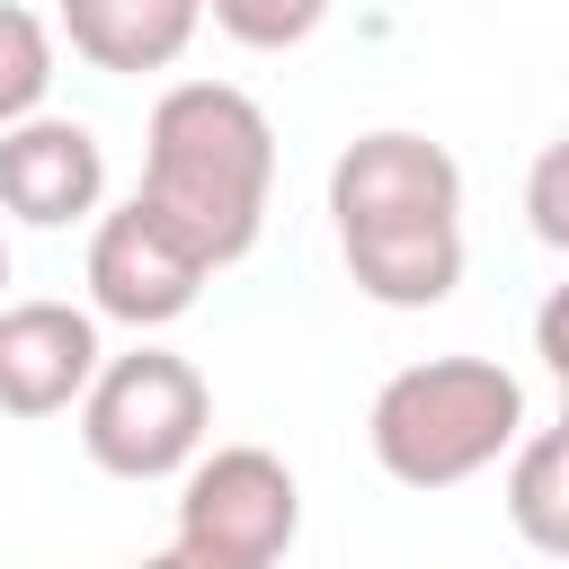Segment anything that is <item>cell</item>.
I'll return each mask as SVG.
<instances>
[{"instance_id": "1", "label": "cell", "mask_w": 569, "mask_h": 569, "mask_svg": "<svg viewBox=\"0 0 569 569\" xmlns=\"http://www.w3.org/2000/svg\"><path fill=\"white\" fill-rule=\"evenodd\" d=\"M329 222L356 293L382 311H427L462 284V169L427 133H356L329 160Z\"/></svg>"}, {"instance_id": "2", "label": "cell", "mask_w": 569, "mask_h": 569, "mask_svg": "<svg viewBox=\"0 0 569 569\" xmlns=\"http://www.w3.org/2000/svg\"><path fill=\"white\" fill-rule=\"evenodd\" d=\"M267 187H276V124L249 89L231 80H178L151 107L142 133V204L204 258L231 267L267 231Z\"/></svg>"}, {"instance_id": "3", "label": "cell", "mask_w": 569, "mask_h": 569, "mask_svg": "<svg viewBox=\"0 0 569 569\" xmlns=\"http://www.w3.org/2000/svg\"><path fill=\"white\" fill-rule=\"evenodd\" d=\"M525 436V382L498 356H427L400 365L373 409L365 445L400 489H462Z\"/></svg>"}, {"instance_id": "4", "label": "cell", "mask_w": 569, "mask_h": 569, "mask_svg": "<svg viewBox=\"0 0 569 569\" xmlns=\"http://www.w3.org/2000/svg\"><path fill=\"white\" fill-rule=\"evenodd\" d=\"M80 409V445L98 471L116 480H169L187 471V453L204 445L213 427V391L187 356L169 347H133V356H98L89 391L71 400Z\"/></svg>"}, {"instance_id": "5", "label": "cell", "mask_w": 569, "mask_h": 569, "mask_svg": "<svg viewBox=\"0 0 569 569\" xmlns=\"http://www.w3.org/2000/svg\"><path fill=\"white\" fill-rule=\"evenodd\" d=\"M302 533V480L267 445H196L178 480V525L169 560L178 569H267Z\"/></svg>"}, {"instance_id": "6", "label": "cell", "mask_w": 569, "mask_h": 569, "mask_svg": "<svg viewBox=\"0 0 569 569\" xmlns=\"http://www.w3.org/2000/svg\"><path fill=\"white\" fill-rule=\"evenodd\" d=\"M204 276H213V267H204L142 196L116 204V213H98V231H89V311H98V320L169 329L178 311H196Z\"/></svg>"}, {"instance_id": "7", "label": "cell", "mask_w": 569, "mask_h": 569, "mask_svg": "<svg viewBox=\"0 0 569 569\" xmlns=\"http://www.w3.org/2000/svg\"><path fill=\"white\" fill-rule=\"evenodd\" d=\"M107 196V151L80 116H18L0 124V213L36 222V231H62L80 213H98Z\"/></svg>"}, {"instance_id": "8", "label": "cell", "mask_w": 569, "mask_h": 569, "mask_svg": "<svg viewBox=\"0 0 569 569\" xmlns=\"http://www.w3.org/2000/svg\"><path fill=\"white\" fill-rule=\"evenodd\" d=\"M98 311L0 302V418H62L98 373Z\"/></svg>"}, {"instance_id": "9", "label": "cell", "mask_w": 569, "mask_h": 569, "mask_svg": "<svg viewBox=\"0 0 569 569\" xmlns=\"http://www.w3.org/2000/svg\"><path fill=\"white\" fill-rule=\"evenodd\" d=\"M196 0H62V44L116 80H142L196 44Z\"/></svg>"}, {"instance_id": "10", "label": "cell", "mask_w": 569, "mask_h": 569, "mask_svg": "<svg viewBox=\"0 0 569 569\" xmlns=\"http://www.w3.org/2000/svg\"><path fill=\"white\" fill-rule=\"evenodd\" d=\"M498 462H507V516H516V533L560 560L569 551V436L560 427H525Z\"/></svg>"}, {"instance_id": "11", "label": "cell", "mask_w": 569, "mask_h": 569, "mask_svg": "<svg viewBox=\"0 0 569 569\" xmlns=\"http://www.w3.org/2000/svg\"><path fill=\"white\" fill-rule=\"evenodd\" d=\"M44 89H53V27H44L36 9L0 0V124L36 116Z\"/></svg>"}, {"instance_id": "12", "label": "cell", "mask_w": 569, "mask_h": 569, "mask_svg": "<svg viewBox=\"0 0 569 569\" xmlns=\"http://www.w3.org/2000/svg\"><path fill=\"white\" fill-rule=\"evenodd\" d=\"M204 9L222 18L231 44H249V53H284V44L320 36V18H329L338 0H204Z\"/></svg>"}, {"instance_id": "13", "label": "cell", "mask_w": 569, "mask_h": 569, "mask_svg": "<svg viewBox=\"0 0 569 569\" xmlns=\"http://www.w3.org/2000/svg\"><path fill=\"white\" fill-rule=\"evenodd\" d=\"M533 231H542L551 249L569 240V213H560V142H551V151L533 160Z\"/></svg>"}, {"instance_id": "14", "label": "cell", "mask_w": 569, "mask_h": 569, "mask_svg": "<svg viewBox=\"0 0 569 569\" xmlns=\"http://www.w3.org/2000/svg\"><path fill=\"white\" fill-rule=\"evenodd\" d=\"M0 284H9V240H0Z\"/></svg>"}, {"instance_id": "15", "label": "cell", "mask_w": 569, "mask_h": 569, "mask_svg": "<svg viewBox=\"0 0 569 569\" xmlns=\"http://www.w3.org/2000/svg\"><path fill=\"white\" fill-rule=\"evenodd\" d=\"M196 9H204V0H196Z\"/></svg>"}]
</instances>
